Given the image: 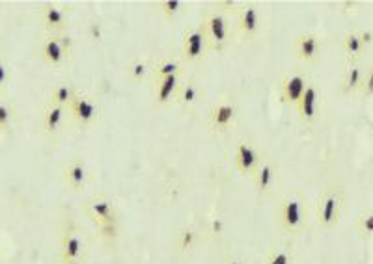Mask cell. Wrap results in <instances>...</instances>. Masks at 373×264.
Instances as JSON below:
<instances>
[{
  "label": "cell",
  "instance_id": "6da1fadb",
  "mask_svg": "<svg viewBox=\"0 0 373 264\" xmlns=\"http://www.w3.org/2000/svg\"><path fill=\"white\" fill-rule=\"evenodd\" d=\"M202 26H204L205 38H208L209 53H223L233 43V39L237 38L230 14L217 10V8L209 10L204 15Z\"/></svg>",
  "mask_w": 373,
  "mask_h": 264
},
{
  "label": "cell",
  "instance_id": "7a4b0ae2",
  "mask_svg": "<svg viewBox=\"0 0 373 264\" xmlns=\"http://www.w3.org/2000/svg\"><path fill=\"white\" fill-rule=\"evenodd\" d=\"M345 211V194L339 184H329L321 190L315 203V221L321 229H334Z\"/></svg>",
  "mask_w": 373,
  "mask_h": 264
},
{
  "label": "cell",
  "instance_id": "3957f363",
  "mask_svg": "<svg viewBox=\"0 0 373 264\" xmlns=\"http://www.w3.org/2000/svg\"><path fill=\"white\" fill-rule=\"evenodd\" d=\"M39 56L48 68H63L73 56V38L69 32L63 34H47L41 43Z\"/></svg>",
  "mask_w": 373,
  "mask_h": 264
},
{
  "label": "cell",
  "instance_id": "277c9868",
  "mask_svg": "<svg viewBox=\"0 0 373 264\" xmlns=\"http://www.w3.org/2000/svg\"><path fill=\"white\" fill-rule=\"evenodd\" d=\"M68 112L73 123L81 130L92 129L103 117L101 102L93 99L92 95H86V93H78L71 101V105L68 106Z\"/></svg>",
  "mask_w": 373,
  "mask_h": 264
},
{
  "label": "cell",
  "instance_id": "5b68a950",
  "mask_svg": "<svg viewBox=\"0 0 373 264\" xmlns=\"http://www.w3.org/2000/svg\"><path fill=\"white\" fill-rule=\"evenodd\" d=\"M233 28L235 36L245 41H252L254 38L262 34L263 14L252 2H241L237 11L233 14Z\"/></svg>",
  "mask_w": 373,
  "mask_h": 264
},
{
  "label": "cell",
  "instance_id": "8992f818",
  "mask_svg": "<svg viewBox=\"0 0 373 264\" xmlns=\"http://www.w3.org/2000/svg\"><path fill=\"white\" fill-rule=\"evenodd\" d=\"M209 54L208 38H205L204 26L202 23L194 24L190 28H187L181 36V47H180V60L183 65L189 63L202 62Z\"/></svg>",
  "mask_w": 373,
  "mask_h": 264
},
{
  "label": "cell",
  "instance_id": "52a82bcc",
  "mask_svg": "<svg viewBox=\"0 0 373 264\" xmlns=\"http://www.w3.org/2000/svg\"><path fill=\"white\" fill-rule=\"evenodd\" d=\"M280 227L287 235H299L306 226V208L301 196L290 194L280 201V212H278Z\"/></svg>",
  "mask_w": 373,
  "mask_h": 264
},
{
  "label": "cell",
  "instance_id": "ba28073f",
  "mask_svg": "<svg viewBox=\"0 0 373 264\" xmlns=\"http://www.w3.org/2000/svg\"><path fill=\"white\" fill-rule=\"evenodd\" d=\"M60 259L62 264H84L86 260V242L73 223H66L60 235Z\"/></svg>",
  "mask_w": 373,
  "mask_h": 264
},
{
  "label": "cell",
  "instance_id": "9c48e42d",
  "mask_svg": "<svg viewBox=\"0 0 373 264\" xmlns=\"http://www.w3.org/2000/svg\"><path fill=\"white\" fill-rule=\"evenodd\" d=\"M69 112L66 106L58 105H51L48 102L44 108V114H41V130H44L45 138L54 142L62 136L63 129H66V123H68Z\"/></svg>",
  "mask_w": 373,
  "mask_h": 264
},
{
  "label": "cell",
  "instance_id": "30bf717a",
  "mask_svg": "<svg viewBox=\"0 0 373 264\" xmlns=\"http://www.w3.org/2000/svg\"><path fill=\"white\" fill-rule=\"evenodd\" d=\"M293 54L302 63L317 62L323 54V38L315 32H302L293 41Z\"/></svg>",
  "mask_w": 373,
  "mask_h": 264
},
{
  "label": "cell",
  "instance_id": "8fae6325",
  "mask_svg": "<svg viewBox=\"0 0 373 264\" xmlns=\"http://www.w3.org/2000/svg\"><path fill=\"white\" fill-rule=\"evenodd\" d=\"M239 108L232 101H220L209 108V127L217 134L228 132L237 121Z\"/></svg>",
  "mask_w": 373,
  "mask_h": 264
},
{
  "label": "cell",
  "instance_id": "7c38bea8",
  "mask_svg": "<svg viewBox=\"0 0 373 264\" xmlns=\"http://www.w3.org/2000/svg\"><path fill=\"white\" fill-rule=\"evenodd\" d=\"M263 160L262 151L257 149L252 142H239L237 147H235V153H233V166L237 169L241 175H250L256 171V168L260 166V162Z\"/></svg>",
  "mask_w": 373,
  "mask_h": 264
},
{
  "label": "cell",
  "instance_id": "4fadbf2b",
  "mask_svg": "<svg viewBox=\"0 0 373 264\" xmlns=\"http://www.w3.org/2000/svg\"><path fill=\"white\" fill-rule=\"evenodd\" d=\"M297 117L302 121V123H314L317 117H320L321 112V93L320 88L314 80L308 82L305 93H302L301 101L295 105Z\"/></svg>",
  "mask_w": 373,
  "mask_h": 264
},
{
  "label": "cell",
  "instance_id": "5bb4252c",
  "mask_svg": "<svg viewBox=\"0 0 373 264\" xmlns=\"http://www.w3.org/2000/svg\"><path fill=\"white\" fill-rule=\"evenodd\" d=\"M41 23H44L47 34H63V32H68V8L54 4V2H47V4L41 6Z\"/></svg>",
  "mask_w": 373,
  "mask_h": 264
},
{
  "label": "cell",
  "instance_id": "9a60e30c",
  "mask_svg": "<svg viewBox=\"0 0 373 264\" xmlns=\"http://www.w3.org/2000/svg\"><path fill=\"white\" fill-rule=\"evenodd\" d=\"M185 78V73L181 75H172V77L159 78L151 84V99L155 106H168L174 102L175 93L180 90L181 82Z\"/></svg>",
  "mask_w": 373,
  "mask_h": 264
},
{
  "label": "cell",
  "instance_id": "2e32d148",
  "mask_svg": "<svg viewBox=\"0 0 373 264\" xmlns=\"http://www.w3.org/2000/svg\"><path fill=\"white\" fill-rule=\"evenodd\" d=\"M90 181V169L88 164L81 157H73L66 168H63V183L71 192H83Z\"/></svg>",
  "mask_w": 373,
  "mask_h": 264
},
{
  "label": "cell",
  "instance_id": "e0dca14e",
  "mask_svg": "<svg viewBox=\"0 0 373 264\" xmlns=\"http://www.w3.org/2000/svg\"><path fill=\"white\" fill-rule=\"evenodd\" d=\"M308 82L310 78L302 75V73H291L287 77L282 78L280 82V97L282 102H286V105L293 106L299 101H301L302 93H305L306 86H308Z\"/></svg>",
  "mask_w": 373,
  "mask_h": 264
},
{
  "label": "cell",
  "instance_id": "ac0fdd59",
  "mask_svg": "<svg viewBox=\"0 0 373 264\" xmlns=\"http://www.w3.org/2000/svg\"><path fill=\"white\" fill-rule=\"evenodd\" d=\"M204 95L205 92L204 88L200 86V82L196 80V78L189 77L183 78V82H181L180 90L175 93L174 102L180 106L181 110H193V108H196V106L200 105V101L204 99Z\"/></svg>",
  "mask_w": 373,
  "mask_h": 264
},
{
  "label": "cell",
  "instance_id": "d6986e66",
  "mask_svg": "<svg viewBox=\"0 0 373 264\" xmlns=\"http://www.w3.org/2000/svg\"><path fill=\"white\" fill-rule=\"evenodd\" d=\"M278 181V164L269 157H263L256 171L252 173V183L260 194H269Z\"/></svg>",
  "mask_w": 373,
  "mask_h": 264
},
{
  "label": "cell",
  "instance_id": "ffe728a7",
  "mask_svg": "<svg viewBox=\"0 0 373 264\" xmlns=\"http://www.w3.org/2000/svg\"><path fill=\"white\" fill-rule=\"evenodd\" d=\"M88 214L92 216V220L96 221L97 227L103 223H111V221H120L118 211L114 207V203L107 197H93L92 201L88 203Z\"/></svg>",
  "mask_w": 373,
  "mask_h": 264
},
{
  "label": "cell",
  "instance_id": "44dd1931",
  "mask_svg": "<svg viewBox=\"0 0 373 264\" xmlns=\"http://www.w3.org/2000/svg\"><path fill=\"white\" fill-rule=\"evenodd\" d=\"M364 77V65L360 62H347L344 71V77H342V93L345 97L351 95H359L360 84H362Z\"/></svg>",
  "mask_w": 373,
  "mask_h": 264
},
{
  "label": "cell",
  "instance_id": "7402d4cb",
  "mask_svg": "<svg viewBox=\"0 0 373 264\" xmlns=\"http://www.w3.org/2000/svg\"><path fill=\"white\" fill-rule=\"evenodd\" d=\"M78 93L81 92H78L77 86H75L73 82L69 80L58 82V84L51 90V93H48V102H51V105L66 106V108H68Z\"/></svg>",
  "mask_w": 373,
  "mask_h": 264
},
{
  "label": "cell",
  "instance_id": "603a6c76",
  "mask_svg": "<svg viewBox=\"0 0 373 264\" xmlns=\"http://www.w3.org/2000/svg\"><path fill=\"white\" fill-rule=\"evenodd\" d=\"M342 48H344V54L347 56V62H360L362 54H366V48L360 41L359 30L351 28L349 32H345L344 39H342Z\"/></svg>",
  "mask_w": 373,
  "mask_h": 264
},
{
  "label": "cell",
  "instance_id": "cb8c5ba5",
  "mask_svg": "<svg viewBox=\"0 0 373 264\" xmlns=\"http://www.w3.org/2000/svg\"><path fill=\"white\" fill-rule=\"evenodd\" d=\"M185 65L181 63V60H175V58H163L159 62L153 65V71H151V82L159 80V78L172 77V75H181L185 73Z\"/></svg>",
  "mask_w": 373,
  "mask_h": 264
},
{
  "label": "cell",
  "instance_id": "d4e9b609",
  "mask_svg": "<svg viewBox=\"0 0 373 264\" xmlns=\"http://www.w3.org/2000/svg\"><path fill=\"white\" fill-rule=\"evenodd\" d=\"M200 241V231L194 226H183L178 233V250L180 253H189Z\"/></svg>",
  "mask_w": 373,
  "mask_h": 264
},
{
  "label": "cell",
  "instance_id": "484cf974",
  "mask_svg": "<svg viewBox=\"0 0 373 264\" xmlns=\"http://www.w3.org/2000/svg\"><path fill=\"white\" fill-rule=\"evenodd\" d=\"M151 71H153V65L142 60V58H136L133 60L129 65H127V78L133 82V84H142L145 78L150 77Z\"/></svg>",
  "mask_w": 373,
  "mask_h": 264
},
{
  "label": "cell",
  "instance_id": "4316f807",
  "mask_svg": "<svg viewBox=\"0 0 373 264\" xmlns=\"http://www.w3.org/2000/svg\"><path fill=\"white\" fill-rule=\"evenodd\" d=\"M155 6H157V11H159V15L163 17V19L172 21L183 14L185 6L187 4L181 2V0H160V2H157Z\"/></svg>",
  "mask_w": 373,
  "mask_h": 264
},
{
  "label": "cell",
  "instance_id": "83f0119b",
  "mask_svg": "<svg viewBox=\"0 0 373 264\" xmlns=\"http://www.w3.org/2000/svg\"><path fill=\"white\" fill-rule=\"evenodd\" d=\"M357 233L362 238H373V208L360 212L357 218Z\"/></svg>",
  "mask_w": 373,
  "mask_h": 264
},
{
  "label": "cell",
  "instance_id": "f1b7e54d",
  "mask_svg": "<svg viewBox=\"0 0 373 264\" xmlns=\"http://www.w3.org/2000/svg\"><path fill=\"white\" fill-rule=\"evenodd\" d=\"M15 120V110L10 102L0 101V134L2 132H8V130L14 127Z\"/></svg>",
  "mask_w": 373,
  "mask_h": 264
},
{
  "label": "cell",
  "instance_id": "f546056e",
  "mask_svg": "<svg viewBox=\"0 0 373 264\" xmlns=\"http://www.w3.org/2000/svg\"><path fill=\"white\" fill-rule=\"evenodd\" d=\"M359 95L362 99H372L373 97V60L364 68V77L362 84H360Z\"/></svg>",
  "mask_w": 373,
  "mask_h": 264
},
{
  "label": "cell",
  "instance_id": "4dcf8cb0",
  "mask_svg": "<svg viewBox=\"0 0 373 264\" xmlns=\"http://www.w3.org/2000/svg\"><path fill=\"white\" fill-rule=\"evenodd\" d=\"M99 229V235L105 241H116L120 236V221H111V223H103V226L97 227Z\"/></svg>",
  "mask_w": 373,
  "mask_h": 264
},
{
  "label": "cell",
  "instance_id": "1f68e13d",
  "mask_svg": "<svg viewBox=\"0 0 373 264\" xmlns=\"http://www.w3.org/2000/svg\"><path fill=\"white\" fill-rule=\"evenodd\" d=\"M88 38L92 39L93 43H101L105 39V28H103V24L99 21H92L88 24Z\"/></svg>",
  "mask_w": 373,
  "mask_h": 264
},
{
  "label": "cell",
  "instance_id": "d6a6232c",
  "mask_svg": "<svg viewBox=\"0 0 373 264\" xmlns=\"http://www.w3.org/2000/svg\"><path fill=\"white\" fill-rule=\"evenodd\" d=\"M263 264H293V259H291L290 251L277 250L269 255V259H267Z\"/></svg>",
  "mask_w": 373,
  "mask_h": 264
},
{
  "label": "cell",
  "instance_id": "836d02e7",
  "mask_svg": "<svg viewBox=\"0 0 373 264\" xmlns=\"http://www.w3.org/2000/svg\"><path fill=\"white\" fill-rule=\"evenodd\" d=\"M11 82V69L10 65L4 62V60H0V93L6 92L8 86H10Z\"/></svg>",
  "mask_w": 373,
  "mask_h": 264
},
{
  "label": "cell",
  "instance_id": "e575fe53",
  "mask_svg": "<svg viewBox=\"0 0 373 264\" xmlns=\"http://www.w3.org/2000/svg\"><path fill=\"white\" fill-rule=\"evenodd\" d=\"M359 36H360V41H362L364 48L368 51V48L373 45V28L359 30Z\"/></svg>",
  "mask_w": 373,
  "mask_h": 264
},
{
  "label": "cell",
  "instance_id": "d590c367",
  "mask_svg": "<svg viewBox=\"0 0 373 264\" xmlns=\"http://www.w3.org/2000/svg\"><path fill=\"white\" fill-rule=\"evenodd\" d=\"M220 231H223V220H213V223H211V233L218 235Z\"/></svg>",
  "mask_w": 373,
  "mask_h": 264
},
{
  "label": "cell",
  "instance_id": "8d00e7d4",
  "mask_svg": "<svg viewBox=\"0 0 373 264\" xmlns=\"http://www.w3.org/2000/svg\"><path fill=\"white\" fill-rule=\"evenodd\" d=\"M224 264H247V260H242V259H228Z\"/></svg>",
  "mask_w": 373,
  "mask_h": 264
}]
</instances>
